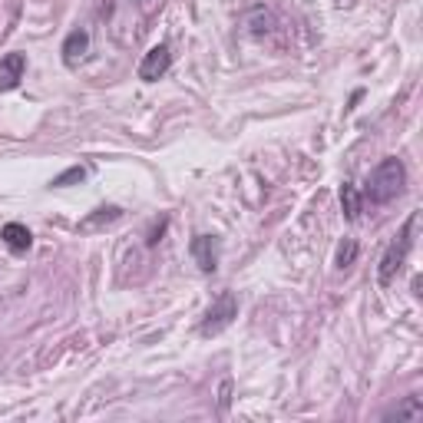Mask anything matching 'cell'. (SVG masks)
I'll use <instances>...</instances> for the list:
<instances>
[{"label":"cell","mask_w":423,"mask_h":423,"mask_svg":"<svg viewBox=\"0 0 423 423\" xmlns=\"http://www.w3.org/2000/svg\"><path fill=\"white\" fill-rule=\"evenodd\" d=\"M404 185H407V165L397 155H387L384 163L370 172V179H367L364 199L370 205H387L404 195Z\"/></svg>","instance_id":"obj_1"},{"label":"cell","mask_w":423,"mask_h":423,"mask_svg":"<svg viewBox=\"0 0 423 423\" xmlns=\"http://www.w3.org/2000/svg\"><path fill=\"white\" fill-rule=\"evenodd\" d=\"M414 231H417V215H410L407 225H404V231L387 245L384 258H380V268H377V281H380V285H390V281L404 271L407 255H410V248H414Z\"/></svg>","instance_id":"obj_2"},{"label":"cell","mask_w":423,"mask_h":423,"mask_svg":"<svg viewBox=\"0 0 423 423\" xmlns=\"http://www.w3.org/2000/svg\"><path fill=\"white\" fill-rule=\"evenodd\" d=\"M235 317H238V298H235L231 291H221L219 298H215V304L205 311L199 331H202L205 337H215V334H221V331H225Z\"/></svg>","instance_id":"obj_3"},{"label":"cell","mask_w":423,"mask_h":423,"mask_svg":"<svg viewBox=\"0 0 423 423\" xmlns=\"http://www.w3.org/2000/svg\"><path fill=\"white\" fill-rule=\"evenodd\" d=\"M169 67H172V53H169L165 43H159V47L149 50L143 57V63H139V79H143V83H155L159 77L169 73Z\"/></svg>","instance_id":"obj_4"},{"label":"cell","mask_w":423,"mask_h":423,"mask_svg":"<svg viewBox=\"0 0 423 423\" xmlns=\"http://www.w3.org/2000/svg\"><path fill=\"white\" fill-rule=\"evenodd\" d=\"M192 258L205 275H211V271L219 268V238H215V235H195L192 238Z\"/></svg>","instance_id":"obj_5"},{"label":"cell","mask_w":423,"mask_h":423,"mask_svg":"<svg viewBox=\"0 0 423 423\" xmlns=\"http://www.w3.org/2000/svg\"><path fill=\"white\" fill-rule=\"evenodd\" d=\"M23 73H27V57H23V53H7V57L0 60V89H4V93H7V89H17Z\"/></svg>","instance_id":"obj_6"},{"label":"cell","mask_w":423,"mask_h":423,"mask_svg":"<svg viewBox=\"0 0 423 423\" xmlns=\"http://www.w3.org/2000/svg\"><path fill=\"white\" fill-rule=\"evenodd\" d=\"M0 238H4V245H7L10 251H27L30 245H33V235H30L27 225H20V221H7L4 229H0Z\"/></svg>","instance_id":"obj_7"},{"label":"cell","mask_w":423,"mask_h":423,"mask_svg":"<svg viewBox=\"0 0 423 423\" xmlns=\"http://www.w3.org/2000/svg\"><path fill=\"white\" fill-rule=\"evenodd\" d=\"M119 219H123V209H119V205H99L97 211H89L87 219L79 221V231H99Z\"/></svg>","instance_id":"obj_8"},{"label":"cell","mask_w":423,"mask_h":423,"mask_svg":"<svg viewBox=\"0 0 423 423\" xmlns=\"http://www.w3.org/2000/svg\"><path fill=\"white\" fill-rule=\"evenodd\" d=\"M87 50H89V33L87 30H73V33L63 40V63H67V67H77L79 60L87 57Z\"/></svg>","instance_id":"obj_9"},{"label":"cell","mask_w":423,"mask_h":423,"mask_svg":"<svg viewBox=\"0 0 423 423\" xmlns=\"http://www.w3.org/2000/svg\"><path fill=\"white\" fill-rule=\"evenodd\" d=\"M341 209H344V215H347L351 221L361 219V209H364V195L357 192V185H351V182L341 185Z\"/></svg>","instance_id":"obj_10"},{"label":"cell","mask_w":423,"mask_h":423,"mask_svg":"<svg viewBox=\"0 0 423 423\" xmlns=\"http://www.w3.org/2000/svg\"><path fill=\"white\" fill-rule=\"evenodd\" d=\"M387 417H397V420H417V417H423V404H420V397H407L404 404L397 407V410H390Z\"/></svg>","instance_id":"obj_11"},{"label":"cell","mask_w":423,"mask_h":423,"mask_svg":"<svg viewBox=\"0 0 423 423\" xmlns=\"http://www.w3.org/2000/svg\"><path fill=\"white\" fill-rule=\"evenodd\" d=\"M357 258V241L354 238H344L341 248H337V268H351Z\"/></svg>","instance_id":"obj_12"},{"label":"cell","mask_w":423,"mask_h":423,"mask_svg":"<svg viewBox=\"0 0 423 423\" xmlns=\"http://www.w3.org/2000/svg\"><path fill=\"white\" fill-rule=\"evenodd\" d=\"M87 179V169L83 165H73V169H67L63 175H57L53 179V189H60V185H70V182H83Z\"/></svg>","instance_id":"obj_13"},{"label":"cell","mask_w":423,"mask_h":423,"mask_svg":"<svg viewBox=\"0 0 423 423\" xmlns=\"http://www.w3.org/2000/svg\"><path fill=\"white\" fill-rule=\"evenodd\" d=\"M165 225H169V219H163L159 225H153V231H149V238H145V245H159L165 235Z\"/></svg>","instance_id":"obj_14"},{"label":"cell","mask_w":423,"mask_h":423,"mask_svg":"<svg viewBox=\"0 0 423 423\" xmlns=\"http://www.w3.org/2000/svg\"><path fill=\"white\" fill-rule=\"evenodd\" d=\"M229 394H231V384H221V400H219V407H221V410L229 407Z\"/></svg>","instance_id":"obj_15"}]
</instances>
